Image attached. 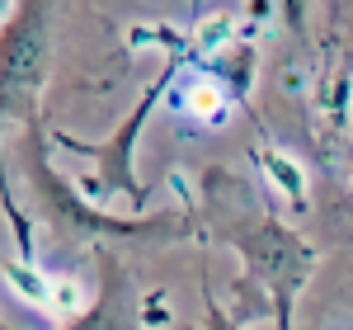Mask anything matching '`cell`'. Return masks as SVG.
Instances as JSON below:
<instances>
[{"label":"cell","mask_w":353,"mask_h":330,"mask_svg":"<svg viewBox=\"0 0 353 330\" xmlns=\"http://www.w3.org/2000/svg\"><path fill=\"white\" fill-rule=\"evenodd\" d=\"M179 104L198 118H208V123H226V113H231V95H226V85L217 76H193L184 85V95H179Z\"/></svg>","instance_id":"1"},{"label":"cell","mask_w":353,"mask_h":330,"mask_svg":"<svg viewBox=\"0 0 353 330\" xmlns=\"http://www.w3.org/2000/svg\"><path fill=\"white\" fill-rule=\"evenodd\" d=\"M226 43H231V14H212V19H203V24L193 28V52L212 57V52H221Z\"/></svg>","instance_id":"2"},{"label":"cell","mask_w":353,"mask_h":330,"mask_svg":"<svg viewBox=\"0 0 353 330\" xmlns=\"http://www.w3.org/2000/svg\"><path fill=\"white\" fill-rule=\"evenodd\" d=\"M259 161H264V170H269L273 179H283L288 198H292V203H301V189H306V179H301V170H297V165L288 161V156H269V151H264Z\"/></svg>","instance_id":"3"},{"label":"cell","mask_w":353,"mask_h":330,"mask_svg":"<svg viewBox=\"0 0 353 330\" xmlns=\"http://www.w3.org/2000/svg\"><path fill=\"white\" fill-rule=\"evenodd\" d=\"M5 278H10V283L24 293L28 302H43V298L52 293V283H48V278H38L33 269H28V264H10V269H5Z\"/></svg>","instance_id":"4"},{"label":"cell","mask_w":353,"mask_h":330,"mask_svg":"<svg viewBox=\"0 0 353 330\" xmlns=\"http://www.w3.org/2000/svg\"><path fill=\"white\" fill-rule=\"evenodd\" d=\"M48 298H52V302L61 307L66 316H76V311H81V288H76L71 278H61V283H52V293H48Z\"/></svg>","instance_id":"5"}]
</instances>
